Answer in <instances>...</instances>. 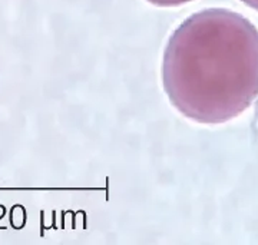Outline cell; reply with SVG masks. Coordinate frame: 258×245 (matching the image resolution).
Returning <instances> with one entry per match:
<instances>
[{
    "instance_id": "6da1fadb",
    "label": "cell",
    "mask_w": 258,
    "mask_h": 245,
    "mask_svg": "<svg viewBox=\"0 0 258 245\" xmlns=\"http://www.w3.org/2000/svg\"><path fill=\"white\" fill-rule=\"evenodd\" d=\"M162 86L172 106L204 125L240 116L258 98V29L230 9H205L166 43Z\"/></svg>"
},
{
    "instance_id": "7a4b0ae2",
    "label": "cell",
    "mask_w": 258,
    "mask_h": 245,
    "mask_svg": "<svg viewBox=\"0 0 258 245\" xmlns=\"http://www.w3.org/2000/svg\"><path fill=\"white\" fill-rule=\"evenodd\" d=\"M151 5L158 6V8H175V6H181L185 5L191 0H147Z\"/></svg>"
},
{
    "instance_id": "3957f363",
    "label": "cell",
    "mask_w": 258,
    "mask_h": 245,
    "mask_svg": "<svg viewBox=\"0 0 258 245\" xmlns=\"http://www.w3.org/2000/svg\"><path fill=\"white\" fill-rule=\"evenodd\" d=\"M240 2H242V3H244V5H247L248 8L257 10L258 12V0H240Z\"/></svg>"
}]
</instances>
